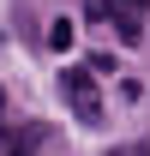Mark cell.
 Instances as JSON below:
<instances>
[{"instance_id": "7a4b0ae2", "label": "cell", "mask_w": 150, "mask_h": 156, "mask_svg": "<svg viewBox=\"0 0 150 156\" xmlns=\"http://www.w3.org/2000/svg\"><path fill=\"white\" fill-rule=\"evenodd\" d=\"M114 30H120L126 48H138V42H144V12H138V6H120V12H114Z\"/></svg>"}, {"instance_id": "5b68a950", "label": "cell", "mask_w": 150, "mask_h": 156, "mask_svg": "<svg viewBox=\"0 0 150 156\" xmlns=\"http://www.w3.org/2000/svg\"><path fill=\"white\" fill-rule=\"evenodd\" d=\"M84 18H90V24H102V18H114V0H84Z\"/></svg>"}, {"instance_id": "8992f818", "label": "cell", "mask_w": 150, "mask_h": 156, "mask_svg": "<svg viewBox=\"0 0 150 156\" xmlns=\"http://www.w3.org/2000/svg\"><path fill=\"white\" fill-rule=\"evenodd\" d=\"M120 6H138V12H144V6H150V0H120Z\"/></svg>"}, {"instance_id": "3957f363", "label": "cell", "mask_w": 150, "mask_h": 156, "mask_svg": "<svg viewBox=\"0 0 150 156\" xmlns=\"http://www.w3.org/2000/svg\"><path fill=\"white\" fill-rule=\"evenodd\" d=\"M72 36H78V30H72V18H54V24H48V48H60V54L72 48Z\"/></svg>"}, {"instance_id": "6da1fadb", "label": "cell", "mask_w": 150, "mask_h": 156, "mask_svg": "<svg viewBox=\"0 0 150 156\" xmlns=\"http://www.w3.org/2000/svg\"><path fill=\"white\" fill-rule=\"evenodd\" d=\"M60 90H66V102H72V114L84 120V126L102 120V96H96V72L90 66H72V72L60 78Z\"/></svg>"}, {"instance_id": "277c9868", "label": "cell", "mask_w": 150, "mask_h": 156, "mask_svg": "<svg viewBox=\"0 0 150 156\" xmlns=\"http://www.w3.org/2000/svg\"><path fill=\"white\" fill-rule=\"evenodd\" d=\"M6 150H12V156H36V132H18V126H6Z\"/></svg>"}]
</instances>
